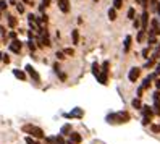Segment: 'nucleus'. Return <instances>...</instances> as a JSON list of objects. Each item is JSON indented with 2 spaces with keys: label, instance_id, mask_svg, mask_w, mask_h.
I'll return each instance as SVG.
<instances>
[{
  "label": "nucleus",
  "instance_id": "nucleus-26",
  "mask_svg": "<svg viewBox=\"0 0 160 144\" xmlns=\"http://www.w3.org/2000/svg\"><path fill=\"white\" fill-rule=\"evenodd\" d=\"M142 39H144V31L141 29V31H139V34H138V41L141 42V41H142Z\"/></svg>",
  "mask_w": 160,
  "mask_h": 144
},
{
  "label": "nucleus",
  "instance_id": "nucleus-18",
  "mask_svg": "<svg viewBox=\"0 0 160 144\" xmlns=\"http://www.w3.org/2000/svg\"><path fill=\"white\" fill-rule=\"evenodd\" d=\"M71 131V126L70 125H65V126L62 128V134H67V133H70Z\"/></svg>",
  "mask_w": 160,
  "mask_h": 144
},
{
  "label": "nucleus",
  "instance_id": "nucleus-11",
  "mask_svg": "<svg viewBox=\"0 0 160 144\" xmlns=\"http://www.w3.org/2000/svg\"><path fill=\"white\" fill-rule=\"evenodd\" d=\"M71 37H73V44L76 45V44L79 42V34H78V29H74V31L71 33Z\"/></svg>",
  "mask_w": 160,
  "mask_h": 144
},
{
  "label": "nucleus",
  "instance_id": "nucleus-21",
  "mask_svg": "<svg viewBox=\"0 0 160 144\" xmlns=\"http://www.w3.org/2000/svg\"><path fill=\"white\" fill-rule=\"evenodd\" d=\"M157 7H158L157 0H150V8H152V10H157Z\"/></svg>",
  "mask_w": 160,
  "mask_h": 144
},
{
  "label": "nucleus",
  "instance_id": "nucleus-39",
  "mask_svg": "<svg viewBox=\"0 0 160 144\" xmlns=\"http://www.w3.org/2000/svg\"><path fill=\"white\" fill-rule=\"evenodd\" d=\"M155 86H157V88H160V80H157V81H155Z\"/></svg>",
  "mask_w": 160,
  "mask_h": 144
},
{
  "label": "nucleus",
  "instance_id": "nucleus-14",
  "mask_svg": "<svg viewBox=\"0 0 160 144\" xmlns=\"http://www.w3.org/2000/svg\"><path fill=\"white\" fill-rule=\"evenodd\" d=\"M142 109H144V115H146V118H150V117L154 115V112L150 110L149 107H142Z\"/></svg>",
  "mask_w": 160,
  "mask_h": 144
},
{
  "label": "nucleus",
  "instance_id": "nucleus-30",
  "mask_svg": "<svg viewBox=\"0 0 160 144\" xmlns=\"http://www.w3.org/2000/svg\"><path fill=\"white\" fill-rule=\"evenodd\" d=\"M149 44H155V36H150L149 37Z\"/></svg>",
  "mask_w": 160,
  "mask_h": 144
},
{
  "label": "nucleus",
  "instance_id": "nucleus-6",
  "mask_svg": "<svg viewBox=\"0 0 160 144\" xmlns=\"http://www.w3.org/2000/svg\"><path fill=\"white\" fill-rule=\"evenodd\" d=\"M26 71H28V73H29V75H31V78H32L34 81H39V80H41V78H39V75H37V73H36V70L32 68V66H31V65H26Z\"/></svg>",
  "mask_w": 160,
  "mask_h": 144
},
{
  "label": "nucleus",
  "instance_id": "nucleus-10",
  "mask_svg": "<svg viewBox=\"0 0 160 144\" xmlns=\"http://www.w3.org/2000/svg\"><path fill=\"white\" fill-rule=\"evenodd\" d=\"M13 75L16 76L18 80H26V75H24L21 70H13Z\"/></svg>",
  "mask_w": 160,
  "mask_h": 144
},
{
  "label": "nucleus",
  "instance_id": "nucleus-27",
  "mask_svg": "<svg viewBox=\"0 0 160 144\" xmlns=\"http://www.w3.org/2000/svg\"><path fill=\"white\" fill-rule=\"evenodd\" d=\"M152 131L154 133H160V125H152Z\"/></svg>",
  "mask_w": 160,
  "mask_h": 144
},
{
  "label": "nucleus",
  "instance_id": "nucleus-40",
  "mask_svg": "<svg viewBox=\"0 0 160 144\" xmlns=\"http://www.w3.org/2000/svg\"><path fill=\"white\" fill-rule=\"evenodd\" d=\"M10 3L12 5H16V0H10Z\"/></svg>",
  "mask_w": 160,
  "mask_h": 144
},
{
  "label": "nucleus",
  "instance_id": "nucleus-25",
  "mask_svg": "<svg viewBox=\"0 0 160 144\" xmlns=\"http://www.w3.org/2000/svg\"><path fill=\"white\" fill-rule=\"evenodd\" d=\"M7 7H8V5H7V2H5V0H0V10H5Z\"/></svg>",
  "mask_w": 160,
  "mask_h": 144
},
{
  "label": "nucleus",
  "instance_id": "nucleus-2",
  "mask_svg": "<svg viewBox=\"0 0 160 144\" xmlns=\"http://www.w3.org/2000/svg\"><path fill=\"white\" fill-rule=\"evenodd\" d=\"M23 131L29 133L31 136H34V138H42V136H44V131H42L41 128H37V126H32V125H24Z\"/></svg>",
  "mask_w": 160,
  "mask_h": 144
},
{
  "label": "nucleus",
  "instance_id": "nucleus-24",
  "mask_svg": "<svg viewBox=\"0 0 160 144\" xmlns=\"http://www.w3.org/2000/svg\"><path fill=\"white\" fill-rule=\"evenodd\" d=\"M102 71H103V73H107V71H108V62H103V65H102Z\"/></svg>",
  "mask_w": 160,
  "mask_h": 144
},
{
  "label": "nucleus",
  "instance_id": "nucleus-8",
  "mask_svg": "<svg viewBox=\"0 0 160 144\" xmlns=\"http://www.w3.org/2000/svg\"><path fill=\"white\" fill-rule=\"evenodd\" d=\"M81 134H78V133H71V142L73 144H79L81 142Z\"/></svg>",
  "mask_w": 160,
  "mask_h": 144
},
{
  "label": "nucleus",
  "instance_id": "nucleus-3",
  "mask_svg": "<svg viewBox=\"0 0 160 144\" xmlns=\"http://www.w3.org/2000/svg\"><path fill=\"white\" fill-rule=\"evenodd\" d=\"M139 75H141V70L134 66V68H131V70H129L128 78H129V81H131V83H136V81H138V78H139Z\"/></svg>",
  "mask_w": 160,
  "mask_h": 144
},
{
  "label": "nucleus",
  "instance_id": "nucleus-9",
  "mask_svg": "<svg viewBox=\"0 0 160 144\" xmlns=\"http://www.w3.org/2000/svg\"><path fill=\"white\" fill-rule=\"evenodd\" d=\"M67 117H82V110L81 109H74L71 113H68Z\"/></svg>",
  "mask_w": 160,
  "mask_h": 144
},
{
  "label": "nucleus",
  "instance_id": "nucleus-22",
  "mask_svg": "<svg viewBox=\"0 0 160 144\" xmlns=\"http://www.w3.org/2000/svg\"><path fill=\"white\" fill-rule=\"evenodd\" d=\"M8 24H10L12 28H15V26H16V20H15L13 16H10V20H8Z\"/></svg>",
  "mask_w": 160,
  "mask_h": 144
},
{
  "label": "nucleus",
  "instance_id": "nucleus-23",
  "mask_svg": "<svg viewBox=\"0 0 160 144\" xmlns=\"http://www.w3.org/2000/svg\"><path fill=\"white\" fill-rule=\"evenodd\" d=\"M16 10L20 12V13H24V7H23V3H16Z\"/></svg>",
  "mask_w": 160,
  "mask_h": 144
},
{
  "label": "nucleus",
  "instance_id": "nucleus-37",
  "mask_svg": "<svg viewBox=\"0 0 160 144\" xmlns=\"http://www.w3.org/2000/svg\"><path fill=\"white\" fill-rule=\"evenodd\" d=\"M149 121H150V118H146V117H144V120H142V123H144V125H147Z\"/></svg>",
  "mask_w": 160,
  "mask_h": 144
},
{
  "label": "nucleus",
  "instance_id": "nucleus-45",
  "mask_svg": "<svg viewBox=\"0 0 160 144\" xmlns=\"http://www.w3.org/2000/svg\"><path fill=\"white\" fill-rule=\"evenodd\" d=\"M24 2H28V0H24Z\"/></svg>",
  "mask_w": 160,
  "mask_h": 144
},
{
  "label": "nucleus",
  "instance_id": "nucleus-41",
  "mask_svg": "<svg viewBox=\"0 0 160 144\" xmlns=\"http://www.w3.org/2000/svg\"><path fill=\"white\" fill-rule=\"evenodd\" d=\"M157 12H158V15H160V3H158V7H157Z\"/></svg>",
  "mask_w": 160,
  "mask_h": 144
},
{
  "label": "nucleus",
  "instance_id": "nucleus-13",
  "mask_svg": "<svg viewBox=\"0 0 160 144\" xmlns=\"http://www.w3.org/2000/svg\"><path fill=\"white\" fill-rule=\"evenodd\" d=\"M108 18L112 21L117 20V10H115V8H110V10H108Z\"/></svg>",
  "mask_w": 160,
  "mask_h": 144
},
{
  "label": "nucleus",
  "instance_id": "nucleus-44",
  "mask_svg": "<svg viewBox=\"0 0 160 144\" xmlns=\"http://www.w3.org/2000/svg\"><path fill=\"white\" fill-rule=\"evenodd\" d=\"M94 2H97V0H94Z\"/></svg>",
  "mask_w": 160,
  "mask_h": 144
},
{
  "label": "nucleus",
  "instance_id": "nucleus-35",
  "mask_svg": "<svg viewBox=\"0 0 160 144\" xmlns=\"http://www.w3.org/2000/svg\"><path fill=\"white\" fill-rule=\"evenodd\" d=\"M155 75H160V63L157 65V68H155Z\"/></svg>",
  "mask_w": 160,
  "mask_h": 144
},
{
  "label": "nucleus",
  "instance_id": "nucleus-4",
  "mask_svg": "<svg viewBox=\"0 0 160 144\" xmlns=\"http://www.w3.org/2000/svg\"><path fill=\"white\" fill-rule=\"evenodd\" d=\"M58 7L63 13H68L70 12V2L68 0H58Z\"/></svg>",
  "mask_w": 160,
  "mask_h": 144
},
{
  "label": "nucleus",
  "instance_id": "nucleus-31",
  "mask_svg": "<svg viewBox=\"0 0 160 144\" xmlns=\"http://www.w3.org/2000/svg\"><path fill=\"white\" fill-rule=\"evenodd\" d=\"M57 57H58L60 60H63V59H65V54H63V52H57Z\"/></svg>",
  "mask_w": 160,
  "mask_h": 144
},
{
  "label": "nucleus",
  "instance_id": "nucleus-32",
  "mask_svg": "<svg viewBox=\"0 0 160 144\" xmlns=\"http://www.w3.org/2000/svg\"><path fill=\"white\" fill-rule=\"evenodd\" d=\"M154 100H160V92H158V91L154 94Z\"/></svg>",
  "mask_w": 160,
  "mask_h": 144
},
{
  "label": "nucleus",
  "instance_id": "nucleus-5",
  "mask_svg": "<svg viewBox=\"0 0 160 144\" xmlns=\"http://www.w3.org/2000/svg\"><path fill=\"white\" fill-rule=\"evenodd\" d=\"M10 50L15 52V54H18V52L21 50V42H20V41H16V39H13V42L10 44Z\"/></svg>",
  "mask_w": 160,
  "mask_h": 144
},
{
  "label": "nucleus",
  "instance_id": "nucleus-17",
  "mask_svg": "<svg viewBox=\"0 0 160 144\" xmlns=\"http://www.w3.org/2000/svg\"><path fill=\"white\" fill-rule=\"evenodd\" d=\"M92 73L96 76H99V65L97 63H92Z\"/></svg>",
  "mask_w": 160,
  "mask_h": 144
},
{
  "label": "nucleus",
  "instance_id": "nucleus-12",
  "mask_svg": "<svg viewBox=\"0 0 160 144\" xmlns=\"http://www.w3.org/2000/svg\"><path fill=\"white\" fill-rule=\"evenodd\" d=\"M129 47H131V36H126L125 37V52L129 50Z\"/></svg>",
  "mask_w": 160,
  "mask_h": 144
},
{
  "label": "nucleus",
  "instance_id": "nucleus-20",
  "mask_svg": "<svg viewBox=\"0 0 160 144\" xmlns=\"http://www.w3.org/2000/svg\"><path fill=\"white\" fill-rule=\"evenodd\" d=\"M128 18H129V20H133V18H134V8H129V10H128Z\"/></svg>",
  "mask_w": 160,
  "mask_h": 144
},
{
  "label": "nucleus",
  "instance_id": "nucleus-28",
  "mask_svg": "<svg viewBox=\"0 0 160 144\" xmlns=\"http://www.w3.org/2000/svg\"><path fill=\"white\" fill-rule=\"evenodd\" d=\"M155 112L160 115V100H155Z\"/></svg>",
  "mask_w": 160,
  "mask_h": 144
},
{
  "label": "nucleus",
  "instance_id": "nucleus-42",
  "mask_svg": "<svg viewBox=\"0 0 160 144\" xmlns=\"http://www.w3.org/2000/svg\"><path fill=\"white\" fill-rule=\"evenodd\" d=\"M2 59H3V54H2V52H0V60H2Z\"/></svg>",
  "mask_w": 160,
  "mask_h": 144
},
{
  "label": "nucleus",
  "instance_id": "nucleus-38",
  "mask_svg": "<svg viewBox=\"0 0 160 144\" xmlns=\"http://www.w3.org/2000/svg\"><path fill=\"white\" fill-rule=\"evenodd\" d=\"M49 3H50V0H44V7H45V5H49Z\"/></svg>",
  "mask_w": 160,
  "mask_h": 144
},
{
  "label": "nucleus",
  "instance_id": "nucleus-33",
  "mask_svg": "<svg viewBox=\"0 0 160 144\" xmlns=\"http://www.w3.org/2000/svg\"><path fill=\"white\" fill-rule=\"evenodd\" d=\"M26 142H28V144H36L32 138H26Z\"/></svg>",
  "mask_w": 160,
  "mask_h": 144
},
{
  "label": "nucleus",
  "instance_id": "nucleus-7",
  "mask_svg": "<svg viewBox=\"0 0 160 144\" xmlns=\"http://www.w3.org/2000/svg\"><path fill=\"white\" fill-rule=\"evenodd\" d=\"M147 20H149V13L144 10V12H142V16H141V23H142V31H146V28H147Z\"/></svg>",
  "mask_w": 160,
  "mask_h": 144
},
{
  "label": "nucleus",
  "instance_id": "nucleus-16",
  "mask_svg": "<svg viewBox=\"0 0 160 144\" xmlns=\"http://www.w3.org/2000/svg\"><path fill=\"white\" fill-rule=\"evenodd\" d=\"M121 5H123V0H113V8H115V10L121 8Z\"/></svg>",
  "mask_w": 160,
  "mask_h": 144
},
{
  "label": "nucleus",
  "instance_id": "nucleus-19",
  "mask_svg": "<svg viewBox=\"0 0 160 144\" xmlns=\"http://www.w3.org/2000/svg\"><path fill=\"white\" fill-rule=\"evenodd\" d=\"M131 104H133V107H134V109H141V100H139V99H134Z\"/></svg>",
  "mask_w": 160,
  "mask_h": 144
},
{
  "label": "nucleus",
  "instance_id": "nucleus-15",
  "mask_svg": "<svg viewBox=\"0 0 160 144\" xmlns=\"http://www.w3.org/2000/svg\"><path fill=\"white\" fill-rule=\"evenodd\" d=\"M150 80H152V76H147V78L144 80V83H142V86H141V88H142V89L149 88V84H150Z\"/></svg>",
  "mask_w": 160,
  "mask_h": 144
},
{
  "label": "nucleus",
  "instance_id": "nucleus-1",
  "mask_svg": "<svg viewBox=\"0 0 160 144\" xmlns=\"http://www.w3.org/2000/svg\"><path fill=\"white\" fill-rule=\"evenodd\" d=\"M107 120L110 123H125L129 120V115L126 112H118V113H112L107 117Z\"/></svg>",
  "mask_w": 160,
  "mask_h": 144
},
{
  "label": "nucleus",
  "instance_id": "nucleus-29",
  "mask_svg": "<svg viewBox=\"0 0 160 144\" xmlns=\"http://www.w3.org/2000/svg\"><path fill=\"white\" fill-rule=\"evenodd\" d=\"M28 45H29V49H31V50H36V45H34V42H32V41L28 42Z\"/></svg>",
  "mask_w": 160,
  "mask_h": 144
},
{
  "label": "nucleus",
  "instance_id": "nucleus-34",
  "mask_svg": "<svg viewBox=\"0 0 160 144\" xmlns=\"http://www.w3.org/2000/svg\"><path fill=\"white\" fill-rule=\"evenodd\" d=\"M65 54H68V55H73V49H65Z\"/></svg>",
  "mask_w": 160,
  "mask_h": 144
},
{
  "label": "nucleus",
  "instance_id": "nucleus-36",
  "mask_svg": "<svg viewBox=\"0 0 160 144\" xmlns=\"http://www.w3.org/2000/svg\"><path fill=\"white\" fill-rule=\"evenodd\" d=\"M147 54H149V49H144V50H142V57H146Z\"/></svg>",
  "mask_w": 160,
  "mask_h": 144
},
{
  "label": "nucleus",
  "instance_id": "nucleus-43",
  "mask_svg": "<svg viewBox=\"0 0 160 144\" xmlns=\"http://www.w3.org/2000/svg\"><path fill=\"white\" fill-rule=\"evenodd\" d=\"M138 2H139V3H142V0H138Z\"/></svg>",
  "mask_w": 160,
  "mask_h": 144
}]
</instances>
